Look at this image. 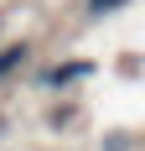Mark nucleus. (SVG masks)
Here are the masks:
<instances>
[{"label":"nucleus","mask_w":145,"mask_h":151,"mask_svg":"<svg viewBox=\"0 0 145 151\" xmlns=\"http://www.w3.org/2000/svg\"><path fill=\"white\" fill-rule=\"evenodd\" d=\"M83 73H93L88 63H57V68L42 73V83H72V78H83Z\"/></svg>","instance_id":"1"},{"label":"nucleus","mask_w":145,"mask_h":151,"mask_svg":"<svg viewBox=\"0 0 145 151\" xmlns=\"http://www.w3.org/2000/svg\"><path fill=\"white\" fill-rule=\"evenodd\" d=\"M21 63H26V47H21V42H16V47H5V52H0V78H11Z\"/></svg>","instance_id":"2"},{"label":"nucleus","mask_w":145,"mask_h":151,"mask_svg":"<svg viewBox=\"0 0 145 151\" xmlns=\"http://www.w3.org/2000/svg\"><path fill=\"white\" fill-rule=\"evenodd\" d=\"M119 5H130V0H88V11L104 16V11H119Z\"/></svg>","instance_id":"3"}]
</instances>
